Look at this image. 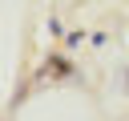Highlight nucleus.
<instances>
[{
	"instance_id": "1",
	"label": "nucleus",
	"mask_w": 129,
	"mask_h": 121,
	"mask_svg": "<svg viewBox=\"0 0 129 121\" xmlns=\"http://www.w3.org/2000/svg\"><path fill=\"white\" fill-rule=\"evenodd\" d=\"M52 69H56V81H60V77H64V81L73 77V65H69L64 56H52Z\"/></svg>"
}]
</instances>
